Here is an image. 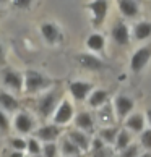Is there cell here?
<instances>
[{
    "mask_svg": "<svg viewBox=\"0 0 151 157\" xmlns=\"http://www.w3.org/2000/svg\"><path fill=\"white\" fill-rule=\"evenodd\" d=\"M10 144L13 146V149L16 151H23L26 147V143L23 141V139H18V138H13V139H10Z\"/></svg>",
    "mask_w": 151,
    "mask_h": 157,
    "instance_id": "obj_30",
    "label": "cell"
},
{
    "mask_svg": "<svg viewBox=\"0 0 151 157\" xmlns=\"http://www.w3.org/2000/svg\"><path fill=\"white\" fill-rule=\"evenodd\" d=\"M15 126L20 133H30L33 130V120L28 113H20L15 118Z\"/></svg>",
    "mask_w": 151,
    "mask_h": 157,
    "instance_id": "obj_13",
    "label": "cell"
},
{
    "mask_svg": "<svg viewBox=\"0 0 151 157\" xmlns=\"http://www.w3.org/2000/svg\"><path fill=\"white\" fill-rule=\"evenodd\" d=\"M68 138H70V141L73 144H77L81 151H88V147H89V138L86 136L85 133H81L80 130H73V131L68 133Z\"/></svg>",
    "mask_w": 151,
    "mask_h": 157,
    "instance_id": "obj_11",
    "label": "cell"
},
{
    "mask_svg": "<svg viewBox=\"0 0 151 157\" xmlns=\"http://www.w3.org/2000/svg\"><path fill=\"white\" fill-rule=\"evenodd\" d=\"M59 135H60V128L57 125H46L42 128H39L38 133H36V136L41 139V141H46L47 144L59 138Z\"/></svg>",
    "mask_w": 151,
    "mask_h": 157,
    "instance_id": "obj_8",
    "label": "cell"
},
{
    "mask_svg": "<svg viewBox=\"0 0 151 157\" xmlns=\"http://www.w3.org/2000/svg\"><path fill=\"white\" fill-rule=\"evenodd\" d=\"M125 126L130 128V130H133V131H137V133H140L143 130V126H145L143 115H140V113L130 115V117L127 118V121H125Z\"/></svg>",
    "mask_w": 151,
    "mask_h": 157,
    "instance_id": "obj_17",
    "label": "cell"
},
{
    "mask_svg": "<svg viewBox=\"0 0 151 157\" xmlns=\"http://www.w3.org/2000/svg\"><path fill=\"white\" fill-rule=\"evenodd\" d=\"M148 120H149V123H151V109L148 110Z\"/></svg>",
    "mask_w": 151,
    "mask_h": 157,
    "instance_id": "obj_35",
    "label": "cell"
},
{
    "mask_svg": "<svg viewBox=\"0 0 151 157\" xmlns=\"http://www.w3.org/2000/svg\"><path fill=\"white\" fill-rule=\"evenodd\" d=\"M81 149L70 141V138H65L62 141V154L65 157H80Z\"/></svg>",
    "mask_w": 151,
    "mask_h": 157,
    "instance_id": "obj_16",
    "label": "cell"
},
{
    "mask_svg": "<svg viewBox=\"0 0 151 157\" xmlns=\"http://www.w3.org/2000/svg\"><path fill=\"white\" fill-rule=\"evenodd\" d=\"M72 115H73V107H72V104L68 102V101H63L60 105H59V109H57V112H55L54 123H55V125H63V123H67V121H70Z\"/></svg>",
    "mask_w": 151,
    "mask_h": 157,
    "instance_id": "obj_6",
    "label": "cell"
},
{
    "mask_svg": "<svg viewBox=\"0 0 151 157\" xmlns=\"http://www.w3.org/2000/svg\"><path fill=\"white\" fill-rule=\"evenodd\" d=\"M10 157H23V154H21V152H11Z\"/></svg>",
    "mask_w": 151,
    "mask_h": 157,
    "instance_id": "obj_34",
    "label": "cell"
},
{
    "mask_svg": "<svg viewBox=\"0 0 151 157\" xmlns=\"http://www.w3.org/2000/svg\"><path fill=\"white\" fill-rule=\"evenodd\" d=\"M133 99H130L129 96H117L114 99V107H115V113L119 118H125L132 110H133Z\"/></svg>",
    "mask_w": 151,
    "mask_h": 157,
    "instance_id": "obj_3",
    "label": "cell"
},
{
    "mask_svg": "<svg viewBox=\"0 0 151 157\" xmlns=\"http://www.w3.org/2000/svg\"><path fill=\"white\" fill-rule=\"evenodd\" d=\"M78 62H80L85 68H88V70H101V68H104V63L97 59V57L89 55V54L80 55V57H78Z\"/></svg>",
    "mask_w": 151,
    "mask_h": 157,
    "instance_id": "obj_12",
    "label": "cell"
},
{
    "mask_svg": "<svg viewBox=\"0 0 151 157\" xmlns=\"http://www.w3.org/2000/svg\"><path fill=\"white\" fill-rule=\"evenodd\" d=\"M34 157H39V155H34Z\"/></svg>",
    "mask_w": 151,
    "mask_h": 157,
    "instance_id": "obj_36",
    "label": "cell"
},
{
    "mask_svg": "<svg viewBox=\"0 0 151 157\" xmlns=\"http://www.w3.org/2000/svg\"><path fill=\"white\" fill-rule=\"evenodd\" d=\"M75 125H77V128H80V130L91 131L93 128H94V121L91 118V113L81 112V113H78V117L75 118Z\"/></svg>",
    "mask_w": 151,
    "mask_h": 157,
    "instance_id": "obj_14",
    "label": "cell"
},
{
    "mask_svg": "<svg viewBox=\"0 0 151 157\" xmlns=\"http://www.w3.org/2000/svg\"><path fill=\"white\" fill-rule=\"evenodd\" d=\"M112 39L115 40L117 44L120 45H127L129 44V29H127V26L124 25V23H117L114 28H112Z\"/></svg>",
    "mask_w": 151,
    "mask_h": 157,
    "instance_id": "obj_10",
    "label": "cell"
},
{
    "mask_svg": "<svg viewBox=\"0 0 151 157\" xmlns=\"http://www.w3.org/2000/svg\"><path fill=\"white\" fill-rule=\"evenodd\" d=\"M119 8L122 11V15L129 16V18H132V16H135L138 13V5H137V2H133V0H120Z\"/></svg>",
    "mask_w": 151,
    "mask_h": 157,
    "instance_id": "obj_15",
    "label": "cell"
},
{
    "mask_svg": "<svg viewBox=\"0 0 151 157\" xmlns=\"http://www.w3.org/2000/svg\"><path fill=\"white\" fill-rule=\"evenodd\" d=\"M107 2H104V0H96V2H93L91 5H89V8H91V11L94 13V26H99L101 23H102V20L106 18V15H107Z\"/></svg>",
    "mask_w": 151,
    "mask_h": 157,
    "instance_id": "obj_9",
    "label": "cell"
},
{
    "mask_svg": "<svg viewBox=\"0 0 151 157\" xmlns=\"http://www.w3.org/2000/svg\"><path fill=\"white\" fill-rule=\"evenodd\" d=\"M107 102V92L102 89H97L94 92H91V96L88 99V104L91 107H101Z\"/></svg>",
    "mask_w": 151,
    "mask_h": 157,
    "instance_id": "obj_20",
    "label": "cell"
},
{
    "mask_svg": "<svg viewBox=\"0 0 151 157\" xmlns=\"http://www.w3.org/2000/svg\"><path fill=\"white\" fill-rule=\"evenodd\" d=\"M97 117H99L101 121L104 123H107V121H112L114 120V115H112V110H111V105H106V109H101L99 112H97Z\"/></svg>",
    "mask_w": 151,
    "mask_h": 157,
    "instance_id": "obj_25",
    "label": "cell"
},
{
    "mask_svg": "<svg viewBox=\"0 0 151 157\" xmlns=\"http://www.w3.org/2000/svg\"><path fill=\"white\" fill-rule=\"evenodd\" d=\"M151 34V23L146 21H141L135 26V37L138 40H143V39H148Z\"/></svg>",
    "mask_w": 151,
    "mask_h": 157,
    "instance_id": "obj_22",
    "label": "cell"
},
{
    "mask_svg": "<svg viewBox=\"0 0 151 157\" xmlns=\"http://www.w3.org/2000/svg\"><path fill=\"white\" fill-rule=\"evenodd\" d=\"M149 59H151V47H149V45L138 49L135 54H133L132 60H130V68H132V71H133V73L141 71V70L146 67V63H148Z\"/></svg>",
    "mask_w": 151,
    "mask_h": 157,
    "instance_id": "obj_2",
    "label": "cell"
},
{
    "mask_svg": "<svg viewBox=\"0 0 151 157\" xmlns=\"http://www.w3.org/2000/svg\"><path fill=\"white\" fill-rule=\"evenodd\" d=\"M91 89H93V84L85 83V81H73L70 84V92L77 101H85L91 92Z\"/></svg>",
    "mask_w": 151,
    "mask_h": 157,
    "instance_id": "obj_7",
    "label": "cell"
},
{
    "mask_svg": "<svg viewBox=\"0 0 151 157\" xmlns=\"http://www.w3.org/2000/svg\"><path fill=\"white\" fill-rule=\"evenodd\" d=\"M0 104H2L3 110H16L18 109V101H16L13 96L7 94L5 91L0 92Z\"/></svg>",
    "mask_w": 151,
    "mask_h": 157,
    "instance_id": "obj_21",
    "label": "cell"
},
{
    "mask_svg": "<svg viewBox=\"0 0 151 157\" xmlns=\"http://www.w3.org/2000/svg\"><path fill=\"white\" fill-rule=\"evenodd\" d=\"M57 101H59V91H50L49 94H46L44 97H41L38 101V110L41 113V117L42 118H47L49 115L54 112V107Z\"/></svg>",
    "mask_w": 151,
    "mask_h": 157,
    "instance_id": "obj_1",
    "label": "cell"
},
{
    "mask_svg": "<svg viewBox=\"0 0 151 157\" xmlns=\"http://www.w3.org/2000/svg\"><path fill=\"white\" fill-rule=\"evenodd\" d=\"M2 78H3V84L8 86V88L20 91L23 86V76L20 71H15V70H7L5 68L2 71Z\"/></svg>",
    "mask_w": 151,
    "mask_h": 157,
    "instance_id": "obj_4",
    "label": "cell"
},
{
    "mask_svg": "<svg viewBox=\"0 0 151 157\" xmlns=\"http://www.w3.org/2000/svg\"><path fill=\"white\" fill-rule=\"evenodd\" d=\"M129 146H132L129 131H127V130H120L119 136H117V141H115V147H117L119 151H125Z\"/></svg>",
    "mask_w": 151,
    "mask_h": 157,
    "instance_id": "obj_23",
    "label": "cell"
},
{
    "mask_svg": "<svg viewBox=\"0 0 151 157\" xmlns=\"http://www.w3.org/2000/svg\"><path fill=\"white\" fill-rule=\"evenodd\" d=\"M119 128L117 126H111V128H101L99 130V138L102 139V141H106V143H115L117 141V136H119Z\"/></svg>",
    "mask_w": 151,
    "mask_h": 157,
    "instance_id": "obj_18",
    "label": "cell"
},
{
    "mask_svg": "<svg viewBox=\"0 0 151 157\" xmlns=\"http://www.w3.org/2000/svg\"><path fill=\"white\" fill-rule=\"evenodd\" d=\"M0 117H2V131H7V130H8V118H7V113L2 112V113H0Z\"/></svg>",
    "mask_w": 151,
    "mask_h": 157,
    "instance_id": "obj_32",
    "label": "cell"
},
{
    "mask_svg": "<svg viewBox=\"0 0 151 157\" xmlns=\"http://www.w3.org/2000/svg\"><path fill=\"white\" fill-rule=\"evenodd\" d=\"M47 81L44 79V76L34 70H28L26 71V91L34 92V91H39L41 88H44Z\"/></svg>",
    "mask_w": 151,
    "mask_h": 157,
    "instance_id": "obj_5",
    "label": "cell"
},
{
    "mask_svg": "<svg viewBox=\"0 0 151 157\" xmlns=\"http://www.w3.org/2000/svg\"><path fill=\"white\" fill-rule=\"evenodd\" d=\"M137 154H138V147L135 144H132V146H129L125 151H122L120 157H137Z\"/></svg>",
    "mask_w": 151,
    "mask_h": 157,
    "instance_id": "obj_28",
    "label": "cell"
},
{
    "mask_svg": "<svg viewBox=\"0 0 151 157\" xmlns=\"http://www.w3.org/2000/svg\"><path fill=\"white\" fill-rule=\"evenodd\" d=\"M112 155V151L109 147H104L99 151H93V157H111Z\"/></svg>",
    "mask_w": 151,
    "mask_h": 157,
    "instance_id": "obj_31",
    "label": "cell"
},
{
    "mask_svg": "<svg viewBox=\"0 0 151 157\" xmlns=\"http://www.w3.org/2000/svg\"><path fill=\"white\" fill-rule=\"evenodd\" d=\"M86 45L91 49V50H101L104 47V37L101 34H91L86 40Z\"/></svg>",
    "mask_w": 151,
    "mask_h": 157,
    "instance_id": "obj_24",
    "label": "cell"
},
{
    "mask_svg": "<svg viewBox=\"0 0 151 157\" xmlns=\"http://www.w3.org/2000/svg\"><path fill=\"white\" fill-rule=\"evenodd\" d=\"M41 33H42L44 39L47 40L49 44H54L57 39H59V31H57V28L54 25H50V23H46V25H42V28H41Z\"/></svg>",
    "mask_w": 151,
    "mask_h": 157,
    "instance_id": "obj_19",
    "label": "cell"
},
{
    "mask_svg": "<svg viewBox=\"0 0 151 157\" xmlns=\"http://www.w3.org/2000/svg\"><path fill=\"white\" fill-rule=\"evenodd\" d=\"M28 149H30V152H31L33 155H38L39 151H41L39 143L36 141V139H30V141H28Z\"/></svg>",
    "mask_w": 151,
    "mask_h": 157,
    "instance_id": "obj_29",
    "label": "cell"
},
{
    "mask_svg": "<svg viewBox=\"0 0 151 157\" xmlns=\"http://www.w3.org/2000/svg\"><path fill=\"white\" fill-rule=\"evenodd\" d=\"M16 7H30V0H26V2H15Z\"/></svg>",
    "mask_w": 151,
    "mask_h": 157,
    "instance_id": "obj_33",
    "label": "cell"
},
{
    "mask_svg": "<svg viewBox=\"0 0 151 157\" xmlns=\"http://www.w3.org/2000/svg\"><path fill=\"white\" fill-rule=\"evenodd\" d=\"M57 155V146L54 143H49L44 146V157H55Z\"/></svg>",
    "mask_w": 151,
    "mask_h": 157,
    "instance_id": "obj_27",
    "label": "cell"
},
{
    "mask_svg": "<svg viewBox=\"0 0 151 157\" xmlns=\"http://www.w3.org/2000/svg\"><path fill=\"white\" fill-rule=\"evenodd\" d=\"M140 141H141V144H143V147L151 149V130H145V131H143Z\"/></svg>",
    "mask_w": 151,
    "mask_h": 157,
    "instance_id": "obj_26",
    "label": "cell"
}]
</instances>
